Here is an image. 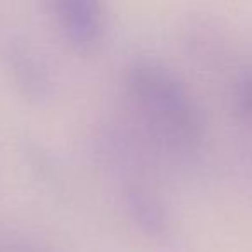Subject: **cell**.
Segmentation results:
<instances>
[{
    "label": "cell",
    "mask_w": 252,
    "mask_h": 252,
    "mask_svg": "<svg viewBox=\"0 0 252 252\" xmlns=\"http://www.w3.org/2000/svg\"><path fill=\"white\" fill-rule=\"evenodd\" d=\"M131 85L149 107L156 109L183 135L195 137L200 131L199 109L185 87L164 67L140 64L131 71Z\"/></svg>",
    "instance_id": "cell-1"
},
{
    "label": "cell",
    "mask_w": 252,
    "mask_h": 252,
    "mask_svg": "<svg viewBox=\"0 0 252 252\" xmlns=\"http://www.w3.org/2000/svg\"><path fill=\"white\" fill-rule=\"evenodd\" d=\"M131 211L135 213V218L147 228L149 231L156 233V231L162 230V213L159 204H156L147 195H140V193H133V200H131Z\"/></svg>",
    "instance_id": "cell-4"
},
{
    "label": "cell",
    "mask_w": 252,
    "mask_h": 252,
    "mask_svg": "<svg viewBox=\"0 0 252 252\" xmlns=\"http://www.w3.org/2000/svg\"><path fill=\"white\" fill-rule=\"evenodd\" d=\"M238 100L244 109H247L249 112H252V74H247L244 80L238 83Z\"/></svg>",
    "instance_id": "cell-5"
},
{
    "label": "cell",
    "mask_w": 252,
    "mask_h": 252,
    "mask_svg": "<svg viewBox=\"0 0 252 252\" xmlns=\"http://www.w3.org/2000/svg\"><path fill=\"white\" fill-rule=\"evenodd\" d=\"M57 19L66 40L76 49H90L100 40L102 19L98 9L85 0H67L57 5Z\"/></svg>",
    "instance_id": "cell-2"
},
{
    "label": "cell",
    "mask_w": 252,
    "mask_h": 252,
    "mask_svg": "<svg viewBox=\"0 0 252 252\" xmlns=\"http://www.w3.org/2000/svg\"><path fill=\"white\" fill-rule=\"evenodd\" d=\"M18 52L21 57L16 59L14 64H12V66L16 67L14 71H16L18 80L21 81V83L28 85V88H26L28 94L43 95L47 92V83H49L45 71L38 66L35 57L26 52L25 49H19Z\"/></svg>",
    "instance_id": "cell-3"
}]
</instances>
